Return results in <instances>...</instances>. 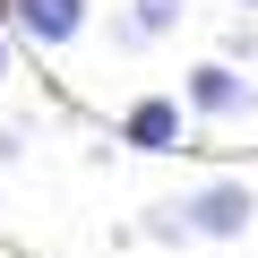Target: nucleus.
<instances>
[{"label": "nucleus", "instance_id": "f257e3e1", "mask_svg": "<svg viewBox=\"0 0 258 258\" xmlns=\"http://www.w3.org/2000/svg\"><path fill=\"white\" fill-rule=\"evenodd\" d=\"M181 215H189V232H207V241H232V232H249L258 198H249V181H207L198 198H181Z\"/></svg>", "mask_w": 258, "mask_h": 258}, {"label": "nucleus", "instance_id": "f03ea898", "mask_svg": "<svg viewBox=\"0 0 258 258\" xmlns=\"http://www.w3.org/2000/svg\"><path fill=\"white\" fill-rule=\"evenodd\" d=\"M120 147H138V155H172L181 147V103L172 95H138L120 112Z\"/></svg>", "mask_w": 258, "mask_h": 258}, {"label": "nucleus", "instance_id": "7ed1b4c3", "mask_svg": "<svg viewBox=\"0 0 258 258\" xmlns=\"http://www.w3.org/2000/svg\"><path fill=\"white\" fill-rule=\"evenodd\" d=\"M189 103H198L207 120H232V112H258V95H249V78H241L232 60H207V69H189Z\"/></svg>", "mask_w": 258, "mask_h": 258}, {"label": "nucleus", "instance_id": "20e7f679", "mask_svg": "<svg viewBox=\"0 0 258 258\" xmlns=\"http://www.w3.org/2000/svg\"><path fill=\"white\" fill-rule=\"evenodd\" d=\"M9 18H18V26L52 52V43H69V35L86 26V0H9Z\"/></svg>", "mask_w": 258, "mask_h": 258}, {"label": "nucleus", "instance_id": "39448f33", "mask_svg": "<svg viewBox=\"0 0 258 258\" xmlns=\"http://www.w3.org/2000/svg\"><path fill=\"white\" fill-rule=\"evenodd\" d=\"M181 9H189V0H138V18H129V26H138V35H172Z\"/></svg>", "mask_w": 258, "mask_h": 258}, {"label": "nucleus", "instance_id": "423d86ee", "mask_svg": "<svg viewBox=\"0 0 258 258\" xmlns=\"http://www.w3.org/2000/svg\"><path fill=\"white\" fill-rule=\"evenodd\" d=\"M0 164H18V129H0Z\"/></svg>", "mask_w": 258, "mask_h": 258}, {"label": "nucleus", "instance_id": "0eeeda50", "mask_svg": "<svg viewBox=\"0 0 258 258\" xmlns=\"http://www.w3.org/2000/svg\"><path fill=\"white\" fill-rule=\"evenodd\" d=\"M0 86H9V35H0Z\"/></svg>", "mask_w": 258, "mask_h": 258}, {"label": "nucleus", "instance_id": "6e6552de", "mask_svg": "<svg viewBox=\"0 0 258 258\" xmlns=\"http://www.w3.org/2000/svg\"><path fill=\"white\" fill-rule=\"evenodd\" d=\"M241 9H258V0H241Z\"/></svg>", "mask_w": 258, "mask_h": 258}]
</instances>
